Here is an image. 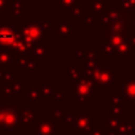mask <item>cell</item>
Returning a JSON list of instances; mask_svg holds the SVG:
<instances>
[{"label":"cell","mask_w":135,"mask_h":135,"mask_svg":"<svg viewBox=\"0 0 135 135\" xmlns=\"http://www.w3.org/2000/svg\"><path fill=\"white\" fill-rule=\"evenodd\" d=\"M127 32L115 31L105 25L94 24L91 27V49L102 59H127L132 54Z\"/></svg>","instance_id":"obj_1"},{"label":"cell","mask_w":135,"mask_h":135,"mask_svg":"<svg viewBox=\"0 0 135 135\" xmlns=\"http://www.w3.org/2000/svg\"><path fill=\"white\" fill-rule=\"evenodd\" d=\"M27 102H0V135L20 129V112Z\"/></svg>","instance_id":"obj_2"},{"label":"cell","mask_w":135,"mask_h":135,"mask_svg":"<svg viewBox=\"0 0 135 135\" xmlns=\"http://www.w3.org/2000/svg\"><path fill=\"white\" fill-rule=\"evenodd\" d=\"M69 91L71 97H76L79 107H86L89 102H91L94 97L97 96V89L93 79L86 76H82L79 79L70 82Z\"/></svg>","instance_id":"obj_3"},{"label":"cell","mask_w":135,"mask_h":135,"mask_svg":"<svg viewBox=\"0 0 135 135\" xmlns=\"http://www.w3.org/2000/svg\"><path fill=\"white\" fill-rule=\"evenodd\" d=\"M86 77L93 79L97 91H107L119 79V71L113 64H102L86 75Z\"/></svg>","instance_id":"obj_4"},{"label":"cell","mask_w":135,"mask_h":135,"mask_svg":"<svg viewBox=\"0 0 135 135\" xmlns=\"http://www.w3.org/2000/svg\"><path fill=\"white\" fill-rule=\"evenodd\" d=\"M65 123L69 124V128L74 131L75 135L88 134L97 127V120L93 117L90 113H74L66 114Z\"/></svg>","instance_id":"obj_5"},{"label":"cell","mask_w":135,"mask_h":135,"mask_svg":"<svg viewBox=\"0 0 135 135\" xmlns=\"http://www.w3.org/2000/svg\"><path fill=\"white\" fill-rule=\"evenodd\" d=\"M20 30L24 40L27 42L32 47L36 44L44 43L45 38L49 37V33L44 30L42 23L39 21H21Z\"/></svg>","instance_id":"obj_6"},{"label":"cell","mask_w":135,"mask_h":135,"mask_svg":"<svg viewBox=\"0 0 135 135\" xmlns=\"http://www.w3.org/2000/svg\"><path fill=\"white\" fill-rule=\"evenodd\" d=\"M23 37L20 26L12 27L9 20L0 21V47L11 49L17 39ZM12 50V49H11Z\"/></svg>","instance_id":"obj_7"},{"label":"cell","mask_w":135,"mask_h":135,"mask_svg":"<svg viewBox=\"0 0 135 135\" xmlns=\"http://www.w3.org/2000/svg\"><path fill=\"white\" fill-rule=\"evenodd\" d=\"M123 103H124L123 91H114L113 95L109 96L107 100L108 117L123 119Z\"/></svg>","instance_id":"obj_8"},{"label":"cell","mask_w":135,"mask_h":135,"mask_svg":"<svg viewBox=\"0 0 135 135\" xmlns=\"http://www.w3.org/2000/svg\"><path fill=\"white\" fill-rule=\"evenodd\" d=\"M32 135H58L59 124L47 119L37 117L32 127Z\"/></svg>","instance_id":"obj_9"},{"label":"cell","mask_w":135,"mask_h":135,"mask_svg":"<svg viewBox=\"0 0 135 135\" xmlns=\"http://www.w3.org/2000/svg\"><path fill=\"white\" fill-rule=\"evenodd\" d=\"M26 81H14L11 83H5L1 85V95L0 97H8L11 102H16L17 97H20L21 93L27 89Z\"/></svg>","instance_id":"obj_10"},{"label":"cell","mask_w":135,"mask_h":135,"mask_svg":"<svg viewBox=\"0 0 135 135\" xmlns=\"http://www.w3.org/2000/svg\"><path fill=\"white\" fill-rule=\"evenodd\" d=\"M52 35L55 38H75V35H76L75 23L55 20Z\"/></svg>","instance_id":"obj_11"},{"label":"cell","mask_w":135,"mask_h":135,"mask_svg":"<svg viewBox=\"0 0 135 135\" xmlns=\"http://www.w3.org/2000/svg\"><path fill=\"white\" fill-rule=\"evenodd\" d=\"M37 107H28L26 104L20 112V129H32L37 119Z\"/></svg>","instance_id":"obj_12"},{"label":"cell","mask_w":135,"mask_h":135,"mask_svg":"<svg viewBox=\"0 0 135 135\" xmlns=\"http://www.w3.org/2000/svg\"><path fill=\"white\" fill-rule=\"evenodd\" d=\"M17 54L11 49L0 47V71H9L16 64Z\"/></svg>","instance_id":"obj_13"},{"label":"cell","mask_w":135,"mask_h":135,"mask_svg":"<svg viewBox=\"0 0 135 135\" xmlns=\"http://www.w3.org/2000/svg\"><path fill=\"white\" fill-rule=\"evenodd\" d=\"M124 102L131 108H135V75H129L128 79L123 82Z\"/></svg>","instance_id":"obj_14"},{"label":"cell","mask_w":135,"mask_h":135,"mask_svg":"<svg viewBox=\"0 0 135 135\" xmlns=\"http://www.w3.org/2000/svg\"><path fill=\"white\" fill-rule=\"evenodd\" d=\"M26 102L46 103L49 100L45 97L42 85H28L26 89Z\"/></svg>","instance_id":"obj_15"},{"label":"cell","mask_w":135,"mask_h":135,"mask_svg":"<svg viewBox=\"0 0 135 135\" xmlns=\"http://www.w3.org/2000/svg\"><path fill=\"white\" fill-rule=\"evenodd\" d=\"M83 76L82 74V69L81 65L77 64V65H70V64H65L64 65V79L66 82H74L79 79Z\"/></svg>","instance_id":"obj_16"},{"label":"cell","mask_w":135,"mask_h":135,"mask_svg":"<svg viewBox=\"0 0 135 135\" xmlns=\"http://www.w3.org/2000/svg\"><path fill=\"white\" fill-rule=\"evenodd\" d=\"M30 57H32L33 59H47L49 58V44L46 42L44 43H39V44H36L35 46L31 50Z\"/></svg>","instance_id":"obj_17"},{"label":"cell","mask_w":135,"mask_h":135,"mask_svg":"<svg viewBox=\"0 0 135 135\" xmlns=\"http://www.w3.org/2000/svg\"><path fill=\"white\" fill-rule=\"evenodd\" d=\"M47 115H49V119L51 120V121L56 122L57 124L65 123L66 113L63 107H59V108L50 107L49 109H47Z\"/></svg>","instance_id":"obj_18"},{"label":"cell","mask_w":135,"mask_h":135,"mask_svg":"<svg viewBox=\"0 0 135 135\" xmlns=\"http://www.w3.org/2000/svg\"><path fill=\"white\" fill-rule=\"evenodd\" d=\"M109 8V0H95L91 1V14L95 17H101Z\"/></svg>","instance_id":"obj_19"},{"label":"cell","mask_w":135,"mask_h":135,"mask_svg":"<svg viewBox=\"0 0 135 135\" xmlns=\"http://www.w3.org/2000/svg\"><path fill=\"white\" fill-rule=\"evenodd\" d=\"M134 132V120L133 119H122L117 131L115 132L116 135H131Z\"/></svg>","instance_id":"obj_20"},{"label":"cell","mask_w":135,"mask_h":135,"mask_svg":"<svg viewBox=\"0 0 135 135\" xmlns=\"http://www.w3.org/2000/svg\"><path fill=\"white\" fill-rule=\"evenodd\" d=\"M86 17V6L85 5H77L74 9L70 11V21L71 23H81V20Z\"/></svg>","instance_id":"obj_21"},{"label":"cell","mask_w":135,"mask_h":135,"mask_svg":"<svg viewBox=\"0 0 135 135\" xmlns=\"http://www.w3.org/2000/svg\"><path fill=\"white\" fill-rule=\"evenodd\" d=\"M12 14H16L19 17L27 16V1L26 0H13Z\"/></svg>","instance_id":"obj_22"},{"label":"cell","mask_w":135,"mask_h":135,"mask_svg":"<svg viewBox=\"0 0 135 135\" xmlns=\"http://www.w3.org/2000/svg\"><path fill=\"white\" fill-rule=\"evenodd\" d=\"M79 4L81 0H54V5L58 7L59 11H71Z\"/></svg>","instance_id":"obj_23"},{"label":"cell","mask_w":135,"mask_h":135,"mask_svg":"<svg viewBox=\"0 0 135 135\" xmlns=\"http://www.w3.org/2000/svg\"><path fill=\"white\" fill-rule=\"evenodd\" d=\"M32 57L27 56V55H17L16 58V69L17 70H27L28 65H30V62Z\"/></svg>","instance_id":"obj_24"},{"label":"cell","mask_w":135,"mask_h":135,"mask_svg":"<svg viewBox=\"0 0 135 135\" xmlns=\"http://www.w3.org/2000/svg\"><path fill=\"white\" fill-rule=\"evenodd\" d=\"M121 120L122 119H117V117H104L102 120V124L107 126V129L113 132H116L117 128H119L120 123H121Z\"/></svg>","instance_id":"obj_25"},{"label":"cell","mask_w":135,"mask_h":135,"mask_svg":"<svg viewBox=\"0 0 135 135\" xmlns=\"http://www.w3.org/2000/svg\"><path fill=\"white\" fill-rule=\"evenodd\" d=\"M16 79V69H11L9 71H0V83H11Z\"/></svg>","instance_id":"obj_26"},{"label":"cell","mask_w":135,"mask_h":135,"mask_svg":"<svg viewBox=\"0 0 135 135\" xmlns=\"http://www.w3.org/2000/svg\"><path fill=\"white\" fill-rule=\"evenodd\" d=\"M54 85H55V82L49 79V81H44L43 82V91H44V95L47 100H50V97L52 96V94L55 93L54 91Z\"/></svg>","instance_id":"obj_27"},{"label":"cell","mask_w":135,"mask_h":135,"mask_svg":"<svg viewBox=\"0 0 135 135\" xmlns=\"http://www.w3.org/2000/svg\"><path fill=\"white\" fill-rule=\"evenodd\" d=\"M13 0H0V17L5 16L7 11L12 9Z\"/></svg>","instance_id":"obj_28"},{"label":"cell","mask_w":135,"mask_h":135,"mask_svg":"<svg viewBox=\"0 0 135 135\" xmlns=\"http://www.w3.org/2000/svg\"><path fill=\"white\" fill-rule=\"evenodd\" d=\"M95 21H96V17L95 16H86V17H84L83 19L81 20V26L82 27H86V26H91L93 27L94 26V24H95Z\"/></svg>","instance_id":"obj_29"},{"label":"cell","mask_w":135,"mask_h":135,"mask_svg":"<svg viewBox=\"0 0 135 135\" xmlns=\"http://www.w3.org/2000/svg\"><path fill=\"white\" fill-rule=\"evenodd\" d=\"M127 42H128V44H129L132 54H134L135 52V32L129 31L128 35H127Z\"/></svg>","instance_id":"obj_30"},{"label":"cell","mask_w":135,"mask_h":135,"mask_svg":"<svg viewBox=\"0 0 135 135\" xmlns=\"http://www.w3.org/2000/svg\"><path fill=\"white\" fill-rule=\"evenodd\" d=\"M52 98L57 102H64L65 101V94H64V91H55L52 94Z\"/></svg>","instance_id":"obj_31"},{"label":"cell","mask_w":135,"mask_h":135,"mask_svg":"<svg viewBox=\"0 0 135 135\" xmlns=\"http://www.w3.org/2000/svg\"><path fill=\"white\" fill-rule=\"evenodd\" d=\"M128 28L129 31L135 32V12L128 14Z\"/></svg>","instance_id":"obj_32"},{"label":"cell","mask_w":135,"mask_h":135,"mask_svg":"<svg viewBox=\"0 0 135 135\" xmlns=\"http://www.w3.org/2000/svg\"><path fill=\"white\" fill-rule=\"evenodd\" d=\"M86 135H105V131H104V128L102 127V124L98 123L97 127H96L95 129H93L90 133H88Z\"/></svg>","instance_id":"obj_33"},{"label":"cell","mask_w":135,"mask_h":135,"mask_svg":"<svg viewBox=\"0 0 135 135\" xmlns=\"http://www.w3.org/2000/svg\"><path fill=\"white\" fill-rule=\"evenodd\" d=\"M84 51L85 50H83V49H81V47H76L75 49V58L76 59H78V61H82V59H84Z\"/></svg>","instance_id":"obj_34"},{"label":"cell","mask_w":135,"mask_h":135,"mask_svg":"<svg viewBox=\"0 0 135 135\" xmlns=\"http://www.w3.org/2000/svg\"><path fill=\"white\" fill-rule=\"evenodd\" d=\"M9 21H20L21 23V17L16 16V14H12L11 18H9Z\"/></svg>","instance_id":"obj_35"},{"label":"cell","mask_w":135,"mask_h":135,"mask_svg":"<svg viewBox=\"0 0 135 135\" xmlns=\"http://www.w3.org/2000/svg\"><path fill=\"white\" fill-rule=\"evenodd\" d=\"M36 1H37V4L40 5V6H46L50 0H36Z\"/></svg>","instance_id":"obj_36"},{"label":"cell","mask_w":135,"mask_h":135,"mask_svg":"<svg viewBox=\"0 0 135 135\" xmlns=\"http://www.w3.org/2000/svg\"><path fill=\"white\" fill-rule=\"evenodd\" d=\"M105 131V135H116V133L113 131H109V129H104Z\"/></svg>","instance_id":"obj_37"},{"label":"cell","mask_w":135,"mask_h":135,"mask_svg":"<svg viewBox=\"0 0 135 135\" xmlns=\"http://www.w3.org/2000/svg\"><path fill=\"white\" fill-rule=\"evenodd\" d=\"M0 95H1V83H0Z\"/></svg>","instance_id":"obj_38"},{"label":"cell","mask_w":135,"mask_h":135,"mask_svg":"<svg viewBox=\"0 0 135 135\" xmlns=\"http://www.w3.org/2000/svg\"><path fill=\"white\" fill-rule=\"evenodd\" d=\"M134 63H135V52H134Z\"/></svg>","instance_id":"obj_39"},{"label":"cell","mask_w":135,"mask_h":135,"mask_svg":"<svg viewBox=\"0 0 135 135\" xmlns=\"http://www.w3.org/2000/svg\"><path fill=\"white\" fill-rule=\"evenodd\" d=\"M65 135H75V134H65Z\"/></svg>","instance_id":"obj_40"},{"label":"cell","mask_w":135,"mask_h":135,"mask_svg":"<svg viewBox=\"0 0 135 135\" xmlns=\"http://www.w3.org/2000/svg\"><path fill=\"white\" fill-rule=\"evenodd\" d=\"M91 1H95V0H91Z\"/></svg>","instance_id":"obj_41"},{"label":"cell","mask_w":135,"mask_h":135,"mask_svg":"<svg viewBox=\"0 0 135 135\" xmlns=\"http://www.w3.org/2000/svg\"><path fill=\"white\" fill-rule=\"evenodd\" d=\"M23 135H26V134H23Z\"/></svg>","instance_id":"obj_42"}]
</instances>
